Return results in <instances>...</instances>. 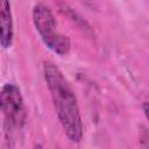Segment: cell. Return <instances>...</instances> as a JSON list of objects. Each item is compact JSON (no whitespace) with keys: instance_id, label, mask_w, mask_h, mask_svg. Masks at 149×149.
I'll return each mask as SVG.
<instances>
[{"instance_id":"obj_4","label":"cell","mask_w":149,"mask_h":149,"mask_svg":"<svg viewBox=\"0 0 149 149\" xmlns=\"http://www.w3.org/2000/svg\"><path fill=\"white\" fill-rule=\"evenodd\" d=\"M13 36V15L9 0H0V44L3 49L12 45Z\"/></svg>"},{"instance_id":"obj_6","label":"cell","mask_w":149,"mask_h":149,"mask_svg":"<svg viewBox=\"0 0 149 149\" xmlns=\"http://www.w3.org/2000/svg\"><path fill=\"white\" fill-rule=\"evenodd\" d=\"M143 111H144V114H146V116H147V113H148V112H147V102L143 104Z\"/></svg>"},{"instance_id":"obj_2","label":"cell","mask_w":149,"mask_h":149,"mask_svg":"<svg viewBox=\"0 0 149 149\" xmlns=\"http://www.w3.org/2000/svg\"><path fill=\"white\" fill-rule=\"evenodd\" d=\"M33 23L38 33L43 44L57 54L58 56H65L71 48L70 38L57 31V22L51 9L43 5L37 3L33 8Z\"/></svg>"},{"instance_id":"obj_1","label":"cell","mask_w":149,"mask_h":149,"mask_svg":"<svg viewBox=\"0 0 149 149\" xmlns=\"http://www.w3.org/2000/svg\"><path fill=\"white\" fill-rule=\"evenodd\" d=\"M43 77L66 137L73 143L80 142L83 139V121L78 101L70 83L59 68L50 61L43 62Z\"/></svg>"},{"instance_id":"obj_5","label":"cell","mask_w":149,"mask_h":149,"mask_svg":"<svg viewBox=\"0 0 149 149\" xmlns=\"http://www.w3.org/2000/svg\"><path fill=\"white\" fill-rule=\"evenodd\" d=\"M59 10H61L64 15H66L73 23H76L80 29H83V30H85V31H91L90 24L84 20V17H83L79 13H77V12H76L73 8H71L69 5H66V3H61Z\"/></svg>"},{"instance_id":"obj_3","label":"cell","mask_w":149,"mask_h":149,"mask_svg":"<svg viewBox=\"0 0 149 149\" xmlns=\"http://www.w3.org/2000/svg\"><path fill=\"white\" fill-rule=\"evenodd\" d=\"M0 112L5 116L8 128H21L26 121V108L21 90L12 83L0 88Z\"/></svg>"}]
</instances>
